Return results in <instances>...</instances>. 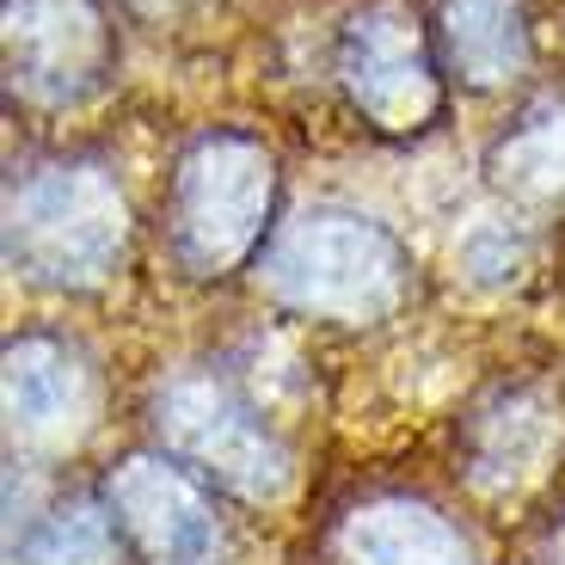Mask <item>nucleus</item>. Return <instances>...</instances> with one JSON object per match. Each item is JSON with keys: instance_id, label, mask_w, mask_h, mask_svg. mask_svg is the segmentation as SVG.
I'll return each instance as SVG.
<instances>
[{"instance_id": "nucleus-1", "label": "nucleus", "mask_w": 565, "mask_h": 565, "mask_svg": "<svg viewBox=\"0 0 565 565\" xmlns=\"http://www.w3.org/2000/svg\"><path fill=\"white\" fill-rule=\"evenodd\" d=\"M258 282L282 313L320 326H387L412 296V253L375 215L313 203L270 234Z\"/></svg>"}, {"instance_id": "nucleus-2", "label": "nucleus", "mask_w": 565, "mask_h": 565, "mask_svg": "<svg viewBox=\"0 0 565 565\" xmlns=\"http://www.w3.org/2000/svg\"><path fill=\"white\" fill-rule=\"evenodd\" d=\"M148 437L160 455L198 473L215 498L282 504L296 492V449L222 363L167 369L148 394Z\"/></svg>"}, {"instance_id": "nucleus-3", "label": "nucleus", "mask_w": 565, "mask_h": 565, "mask_svg": "<svg viewBox=\"0 0 565 565\" xmlns=\"http://www.w3.org/2000/svg\"><path fill=\"white\" fill-rule=\"evenodd\" d=\"M129 253L124 184L93 160H50L7 191V265L38 289H99Z\"/></svg>"}, {"instance_id": "nucleus-4", "label": "nucleus", "mask_w": 565, "mask_h": 565, "mask_svg": "<svg viewBox=\"0 0 565 565\" xmlns=\"http://www.w3.org/2000/svg\"><path fill=\"white\" fill-rule=\"evenodd\" d=\"M270 203H277V167L253 136L215 129L198 136L172 167L167 191V246L184 277H234L241 265L265 258Z\"/></svg>"}, {"instance_id": "nucleus-5", "label": "nucleus", "mask_w": 565, "mask_h": 565, "mask_svg": "<svg viewBox=\"0 0 565 565\" xmlns=\"http://www.w3.org/2000/svg\"><path fill=\"white\" fill-rule=\"evenodd\" d=\"M0 412H7V461L56 467L81 455L105 424V375L86 344L62 332H13L0 356Z\"/></svg>"}, {"instance_id": "nucleus-6", "label": "nucleus", "mask_w": 565, "mask_h": 565, "mask_svg": "<svg viewBox=\"0 0 565 565\" xmlns=\"http://www.w3.org/2000/svg\"><path fill=\"white\" fill-rule=\"evenodd\" d=\"M99 498L111 504L129 553H141V559L215 565V553H222L215 492L160 449H136L124 461H111V473L99 480Z\"/></svg>"}, {"instance_id": "nucleus-7", "label": "nucleus", "mask_w": 565, "mask_h": 565, "mask_svg": "<svg viewBox=\"0 0 565 565\" xmlns=\"http://www.w3.org/2000/svg\"><path fill=\"white\" fill-rule=\"evenodd\" d=\"M111 68L99 0H7V74L31 105H74Z\"/></svg>"}, {"instance_id": "nucleus-8", "label": "nucleus", "mask_w": 565, "mask_h": 565, "mask_svg": "<svg viewBox=\"0 0 565 565\" xmlns=\"http://www.w3.org/2000/svg\"><path fill=\"white\" fill-rule=\"evenodd\" d=\"M339 74L356 111L375 129H418L437 117V56L406 7H369L351 19L339 50Z\"/></svg>"}, {"instance_id": "nucleus-9", "label": "nucleus", "mask_w": 565, "mask_h": 565, "mask_svg": "<svg viewBox=\"0 0 565 565\" xmlns=\"http://www.w3.org/2000/svg\"><path fill=\"white\" fill-rule=\"evenodd\" d=\"M565 449V412L547 387L516 382L486 394L461 424V473L480 498H529Z\"/></svg>"}, {"instance_id": "nucleus-10", "label": "nucleus", "mask_w": 565, "mask_h": 565, "mask_svg": "<svg viewBox=\"0 0 565 565\" xmlns=\"http://www.w3.org/2000/svg\"><path fill=\"white\" fill-rule=\"evenodd\" d=\"M326 565H480V547L418 492H363L326 529Z\"/></svg>"}, {"instance_id": "nucleus-11", "label": "nucleus", "mask_w": 565, "mask_h": 565, "mask_svg": "<svg viewBox=\"0 0 565 565\" xmlns=\"http://www.w3.org/2000/svg\"><path fill=\"white\" fill-rule=\"evenodd\" d=\"M43 467L7 461V565H124L129 541L93 492H38Z\"/></svg>"}, {"instance_id": "nucleus-12", "label": "nucleus", "mask_w": 565, "mask_h": 565, "mask_svg": "<svg viewBox=\"0 0 565 565\" xmlns=\"http://www.w3.org/2000/svg\"><path fill=\"white\" fill-rule=\"evenodd\" d=\"M443 56L467 86H498L529 62V31L516 0H449Z\"/></svg>"}, {"instance_id": "nucleus-13", "label": "nucleus", "mask_w": 565, "mask_h": 565, "mask_svg": "<svg viewBox=\"0 0 565 565\" xmlns=\"http://www.w3.org/2000/svg\"><path fill=\"white\" fill-rule=\"evenodd\" d=\"M498 179L541 203L565 198V105L523 117V129L498 148Z\"/></svg>"}, {"instance_id": "nucleus-14", "label": "nucleus", "mask_w": 565, "mask_h": 565, "mask_svg": "<svg viewBox=\"0 0 565 565\" xmlns=\"http://www.w3.org/2000/svg\"><path fill=\"white\" fill-rule=\"evenodd\" d=\"M136 7H148V13H167V7H184V0H136Z\"/></svg>"}]
</instances>
